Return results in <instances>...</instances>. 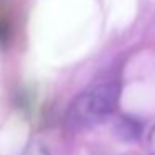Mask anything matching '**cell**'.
<instances>
[{
	"label": "cell",
	"mask_w": 155,
	"mask_h": 155,
	"mask_svg": "<svg viewBox=\"0 0 155 155\" xmlns=\"http://www.w3.org/2000/svg\"><path fill=\"white\" fill-rule=\"evenodd\" d=\"M122 84L118 78H107L82 90L65 112V125L70 130H84L104 122L115 112L120 100Z\"/></svg>",
	"instance_id": "6da1fadb"
},
{
	"label": "cell",
	"mask_w": 155,
	"mask_h": 155,
	"mask_svg": "<svg viewBox=\"0 0 155 155\" xmlns=\"http://www.w3.org/2000/svg\"><path fill=\"white\" fill-rule=\"evenodd\" d=\"M143 132V124L140 118L132 115H120L115 120V134L125 142H134L140 138Z\"/></svg>",
	"instance_id": "7a4b0ae2"
},
{
	"label": "cell",
	"mask_w": 155,
	"mask_h": 155,
	"mask_svg": "<svg viewBox=\"0 0 155 155\" xmlns=\"http://www.w3.org/2000/svg\"><path fill=\"white\" fill-rule=\"evenodd\" d=\"M20 155H52V153H50V150H48L44 143H42V142L32 140L30 143H28L27 147L22 150Z\"/></svg>",
	"instance_id": "3957f363"
},
{
	"label": "cell",
	"mask_w": 155,
	"mask_h": 155,
	"mask_svg": "<svg viewBox=\"0 0 155 155\" xmlns=\"http://www.w3.org/2000/svg\"><path fill=\"white\" fill-rule=\"evenodd\" d=\"M148 147H150V152H155V124L148 134Z\"/></svg>",
	"instance_id": "277c9868"
},
{
	"label": "cell",
	"mask_w": 155,
	"mask_h": 155,
	"mask_svg": "<svg viewBox=\"0 0 155 155\" xmlns=\"http://www.w3.org/2000/svg\"><path fill=\"white\" fill-rule=\"evenodd\" d=\"M150 155H155V152H150Z\"/></svg>",
	"instance_id": "5b68a950"
}]
</instances>
